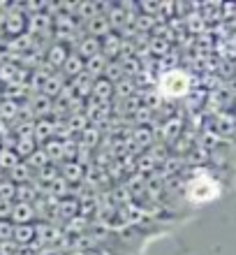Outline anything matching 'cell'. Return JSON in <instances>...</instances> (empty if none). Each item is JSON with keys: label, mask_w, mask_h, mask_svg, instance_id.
<instances>
[{"label": "cell", "mask_w": 236, "mask_h": 255, "mask_svg": "<svg viewBox=\"0 0 236 255\" xmlns=\"http://www.w3.org/2000/svg\"><path fill=\"white\" fill-rule=\"evenodd\" d=\"M220 188H218V181H213L209 174H199L195 176L192 181L188 183V195L190 202H195V204H204V202H211L213 197H218Z\"/></svg>", "instance_id": "6da1fadb"}, {"label": "cell", "mask_w": 236, "mask_h": 255, "mask_svg": "<svg viewBox=\"0 0 236 255\" xmlns=\"http://www.w3.org/2000/svg\"><path fill=\"white\" fill-rule=\"evenodd\" d=\"M190 91V77L183 70H169L160 79V93L164 98H183Z\"/></svg>", "instance_id": "7a4b0ae2"}]
</instances>
